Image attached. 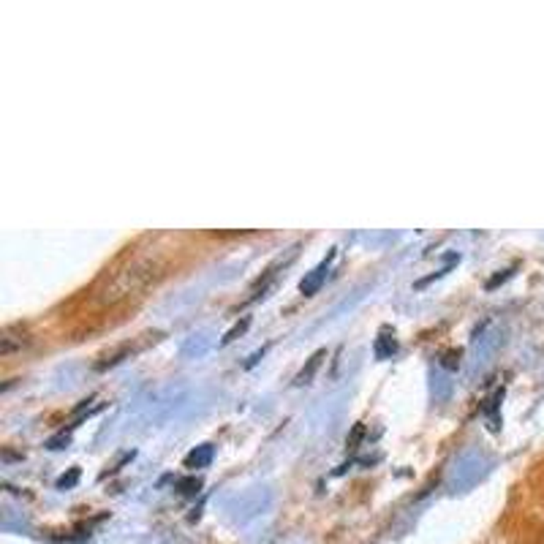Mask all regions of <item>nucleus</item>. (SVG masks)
<instances>
[{
  "mask_svg": "<svg viewBox=\"0 0 544 544\" xmlns=\"http://www.w3.org/2000/svg\"><path fill=\"white\" fill-rule=\"evenodd\" d=\"M161 264L153 259V256H141V259H134L131 264H125L123 270H117L106 286L101 289V302H120L125 297H134L139 294L141 289H147L150 283L158 278Z\"/></svg>",
  "mask_w": 544,
  "mask_h": 544,
  "instance_id": "1",
  "label": "nucleus"
},
{
  "mask_svg": "<svg viewBox=\"0 0 544 544\" xmlns=\"http://www.w3.org/2000/svg\"><path fill=\"white\" fill-rule=\"evenodd\" d=\"M25 346H30V332L25 327H17V324L3 327V332H0V357H8V354L25 349Z\"/></svg>",
  "mask_w": 544,
  "mask_h": 544,
  "instance_id": "2",
  "label": "nucleus"
},
{
  "mask_svg": "<svg viewBox=\"0 0 544 544\" xmlns=\"http://www.w3.org/2000/svg\"><path fill=\"white\" fill-rule=\"evenodd\" d=\"M212 460V446L210 444H202V446H196L193 452L185 455V468H204V465H210Z\"/></svg>",
  "mask_w": 544,
  "mask_h": 544,
  "instance_id": "3",
  "label": "nucleus"
},
{
  "mask_svg": "<svg viewBox=\"0 0 544 544\" xmlns=\"http://www.w3.org/2000/svg\"><path fill=\"white\" fill-rule=\"evenodd\" d=\"M324 275H327V262H321V264H318L316 270H313V272H311V275H308L305 281L299 283V291H302L305 297H311V294H316V291H318V286H321V281H324Z\"/></svg>",
  "mask_w": 544,
  "mask_h": 544,
  "instance_id": "4",
  "label": "nucleus"
},
{
  "mask_svg": "<svg viewBox=\"0 0 544 544\" xmlns=\"http://www.w3.org/2000/svg\"><path fill=\"white\" fill-rule=\"evenodd\" d=\"M324 357H327V352H316V354H313V357L308 359V365H305V368H302V370H299V373H297V378H294V384H299V386H302V384H308V381L313 378V373H316V370H318V365H321V359H324Z\"/></svg>",
  "mask_w": 544,
  "mask_h": 544,
  "instance_id": "5",
  "label": "nucleus"
},
{
  "mask_svg": "<svg viewBox=\"0 0 544 544\" xmlns=\"http://www.w3.org/2000/svg\"><path fill=\"white\" fill-rule=\"evenodd\" d=\"M373 352H376V357H378V359H389L392 354L398 352V340H395V335H381V337L376 340Z\"/></svg>",
  "mask_w": 544,
  "mask_h": 544,
  "instance_id": "6",
  "label": "nucleus"
},
{
  "mask_svg": "<svg viewBox=\"0 0 544 544\" xmlns=\"http://www.w3.org/2000/svg\"><path fill=\"white\" fill-rule=\"evenodd\" d=\"M248 324H250V318H248V316L243 318V321H237V324H234V327H231V330H228V332L224 335V340H221V343L226 346V343H231V340H237V337H240V335H243V332L248 330Z\"/></svg>",
  "mask_w": 544,
  "mask_h": 544,
  "instance_id": "7",
  "label": "nucleus"
},
{
  "mask_svg": "<svg viewBox=\"0 0 544 544\" xmlns=\"http://www.w3.org/2000/svg\"><path fill=\"white\" fill-rule=\"evenodd\" d=\"M76 479H79V468H71L69 476H60V479H57V490H66L71 485H76Z\"/></svg>",
  "mask_w": 544,
  "mask_h": 544,
  "instance_id": "8",
  "label": "nucleus"
},
{
  "mask_svg": "<svg viewBox=\"0 0 544 544\" xmlns=\"http://www.w3.org/2000/svg\"><path fill=\"white\" fill-rule=\"evenodd\" d=\"M199 487H202V482H199L196 476H193V479H183V482H180V492H185V495L196 492Z\"/></svg>",
  "mask_w": 544,
  "mask_h": 544,
  "instance_id": "9",
  "label": "nucleus"
},
{
  "mask_svg": "<svg viewBox=\"0 0 544 544\" xmlns=\"http://www.w3.org/2000/svg\"><path fill=\"white\" fill-rule=\"evenodd\" d=\"M509 275H511V270H504V275H495L492 281H487V289H495L498 283H504V281H507V278H509Z\"/></svg>",
  "mask_w": 544,
  "mask_h": 544,
  "instance_id": "10",
  "label": "nucleus"
},
{
  "mask_svg": "<svg viewBox=\"0 0 544 544\" xmlns=\"http://www.w3.org/2000/svg\"><path fill=\"white\" fill-rule=\"evenodd\" d=\"M362 433H365V427H362V424H357V427H354V433H352V439H349V446H357V441L362 439Z\"/></svg>",
  "mask_w": 544,
  "mask_h": 544,
  "instance_id": "11",
  "label": "nucleus"
}]
</instances>
